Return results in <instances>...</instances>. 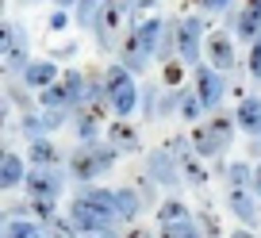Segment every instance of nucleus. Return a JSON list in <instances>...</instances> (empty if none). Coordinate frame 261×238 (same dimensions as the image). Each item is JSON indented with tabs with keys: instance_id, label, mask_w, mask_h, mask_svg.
I'll return each instance as SVG.
<instances>
[{
	"instance_id": "1",
	"label": "nucleus",
	"mask_w": 261,
	"mask_h": 238,
	"mask_svg": "<svg viewBox=\"0 0 261 238\" xmlns=\"http://www.w3.org/2000/svg\"><path fill=\"white\" fill-rule=\"evenodd\" d=\"M115 162H119V150L112 142H104V139L100 142H77L65 154V177H73L77 184H92L96 177L112 173Z\"/></svg>"
},
{
	"instance_id": "2",
	"label": "nucleus",
	"mask_w": 261,
	"mask_h": 238,
	"mask_svg": "<svg viewBox=\"0 0 261 238\" xmlns=\"http://www.w3.org/2000/svg\"><path fill=\"white\" fill-rule=\"evenodd\" d=\"M234 112H212L207 119H200V123L192 127V150L196 157H204V162H215V157H223L230 150V142H234Z\"/></svg>"
},
{
	"instance_id": "3",
	"label": "nucleus",
	"mask_w": 261,
	"mask_h": 238,
	"mask_svg": "<svg viewBox=\"0 0 261 238\" xmlns=\"http://www.w3.org/2000/svg\"><path fill=\"white\" fill-rule=\"evenodd\" d=\"M104 96H108V112L115 119H130L139 112V81H135V73H127L119 62H112L104 69Z\"/></svg>"
},
{
	"instance_id": "4",
	"label": "nucleus",
	"mask_w": 261,
	"mask_h": 238,
	"mask_svg": "<svg viewBox=\"0 0 261 238\" xmlns=\"http://www.w3.org/2000/svg\"><path fill=\"white\" fill-rule=\"evenodd\" d=\"M204 39H207L204 16H180L177 19V58L185 66H200L204 62Z\"/></svg>"
},
{
	"instance_id": "5",
	"label": "nucleus",
	"mask_w": 261,
	"mask_h": 238,
	"mask_svg": "<svg viewBox=\"0 0 261 238\" xmlns=\"http://www.w3.org/2000/svg\"><path fill=\"white\" fill-rule=\"evenodd\" d=\"M123 31H127V12H123L115 0H104L100 12H96V23H92V39H96V46L104 50V54H115Z\"/></svg>"
},
{
	"instance_id": "6",
	"label": "nucleus",
	"mask_w": 261,
	"mask_h": 238,
	"mask_svg": "<svg viewBox=\"0 0 261 238\" xmlns=\"http://www.w3.org/2000/svg\"><path fill=\"white\" fill-rule=\"evenodd\" d=\"M227 73H219V69H212L207 62H200V66H192V92L200 96V104H204V112H219L223 96H227Z\"/></svg>"
},
{
	"instance_id": "7",
	"label": "nucleus",
	"mask_w": 261,
	"mask_h": 238,
	"mask_svg": "<svg viewBox=\"0 0 261 238\" xmlns=\"http://www.w3.org/2000/svg\"><path fill=\"white\" fill-rule=\"evenodd\" d=\"M142 173H146L150 181L158 184V189H165V192H180V165H177V157L169 154L165 146H154V150H146V165H142Z\"/></svg>"
},
{
	"instance_id": "8",
	"label": "nucleus",
	"mask_w": 261,
	"mask_h": 238,
	"mask_svg": "<svg viewBox=\"0 0 261 238\" xmlns=\"http://www.w3.org/2000/svg\"><path fill=\"white\" fill-rule=\"evenodd\" d=\"M204 62L212 69H219V73H234V69H238V46H234V35H230L227 27L207 31V39H204Z\"/></svg>"
},
{
	"instance_id": "9",
	"label": "nucleus",
	"mask_w": 261,
	"mask_h": 238,
	"mask_svg": "<svg viewBox=\"0 0 261 238\" xmlns=\"http://www.w3.org/2000/svg\"><path fill=\"white\" fill-rule=\"evenodd\" d=\"M23 192H27V200H50V204H58L62 192H65V173L62 169H35V165H27Z\"/></svg>"
},
{
	"instance_id": "10",
	"label": "nucleus",
	"mask_w": 261,
	"mask_h": 238,
	"mask_svg": "<svg viewBox=\"0 0 261 238\" xmlns=\"http://www.w3.org/2000/svg\"><path fill=\"white\" fill-rule=\"evenodd\" d=\"M65 215H69V223H73L81 234H104V230H112V227H119V223L112 219L108 211H100V207H92L89 200H81V196H73L69 200V207H65Z\"/></svg>"
},
{
	"instance_id": "11",
	"label": "nucleus",
	"mask_w": 261,
	"mask_h": 238,
	"mask_svg": "<svg viewBox=\"0 0 261 238\" xmlns=\"http://www.w3.org/2000/svg\"><path fill=\"white\" fill-rule=\"evenodd\" d=\"M227 31L234 35L238 42L250 46V42L261 35V0H242L238 8H230L227 12Z\"/></svg>"
},
{
	"instance_id": "12",
	"label": "nucleus",
	"mask_w": 261,
	"mask_h": 238,
	"mask_svg": "<svg viewBox=\"0 0 261 238\" xmlns=\"http://www.w3.org/2000/svg\"><path fill=\"white\" fill-rule=\"evenodd\" d=\"M227 211L234 215L238 227H250V230H257V227H261V200L253 196L250 189H234V192H227Z\"/></svg>"
},
{
	"instance_id": "13",
	"label": "nucleus",
	"mask_w": 261,
	"mask_h": 238,
	"mask_svg": "<svg viewBox=\"0 0 261 238\" xmlns=\"http://www.w3.org/2000/svg\"><path fill=\"white\" fill-rule=\"evenodd\" d=\"M104 142H112L115 150L123 154H142V131L130 119H112V123L104 127Z\"/></svg>"
},
{
	"instance_id": "14",
	"label": "nucleus",
	"mask_w": 261,
	"mask_h": 238,
	"mask_svg": "<svg viewBox=\"0 0 261 238\" xmlns=\"http://www.w3.org/2000/svg\"><path fill=\"white\" fill-rule=\"evenodd\" d=\"M58 77H62V69H58L54 58H31L27 69H23V77H19V85L31 89V92H42V89H50Z\"/></svg>"
},
{
	"instance_id": "15",
	"label": "nucleus",
	"mask_w": 261,
	"mask_h": 238,
	"mask_svg": "<svg viewBox=\"0 0 261 238\" xmlns=\"http://www.w3.org/2000/svg\"><path fill=\"white\" fill-rule=\"evenodd\" d=\"M115 62H119V66L127 69V73H135V77H142V73H146L150 58L142 54V46H139V39H135V31H123L119 46H115Z\"/></svg>"
},
{
	"instance_id": "16",
	"label": "nucleus",
	"mask_w": 261,
	"mask_h": 238,
	"mask_svg": "<svg viewBox=\"0 0 261 238\" xmlns=\"http://www.w3.org/2000/svg\"><path fill=\"white\" fill-rule=\"evenodd\" d=\"M142 211H146V204H142V196L135 192V184H119V189H115V223H119V227H135Z\"/></svg>"
},
{
	"instance_id": "17",
	"label": "nucleus",
	"mask_w": 261,
	"mask_h": 238,
	"mask_svg": "<svg viewBox=\"0 0 261 238\" xmlns=\"http://www.w3.org/2000/svg\"><path fill=\"white\" fill-rule=\"evenodd\" d=\"M65 154L58 142L50 139H31L27 142V165H35V169H62Z\"/></svg>"
},
{
	"instance_id": "18",
	"label": "nucleus",
	"mask_w": 261,
	"mask_h": 238,
	"mask_svg": "<svg viewBox=\"0 0 261 238\" xmlns=\"http://www.w3.org/2000/svg\"><path fill=\"white\" fill-rule=\"evenodd\" d=\"M27 177V162L16 154V150L8 146H0V192H8V189H19Z\"/></svg>"
},
{
	"instance_id": "19",
	"label": "nucleus",
	"mask_w": 261,
	"mask_h": 238,
	"mask_svg": "<svg viewBox=\"0 0 261 238\" xmlns=\"http://www.w3.org/2000/svg\"><path fill=\"white\" fill-rule=\"evenodd\" d=\"M234 127L242 135H250V139L261 135V96H246L234 104Z\"/></svg>"
},
{
	"instance_id": "20",
	"label": "nucleus",
	"mask_w": 261,
	"mask_h": 238,
	"mask_svg": "<svg viewBox=\"0 0 261 238\" xmlns=\"http://www.w3.org/2000/svg\"><path fill=\"white\" fill-rule=\"evenodd\" d=\"M69 123H73V131H77V142H100L104 139V119L92 115V112H73Z\"/></svg>"
},
{
	"instance_id": "21",
	"label": "nucleus",
	"mask_w": 261,
	"mask_h": 238,
	"mask_svg": "<svg viewBox=\"0 0 261 238\" xmlns=\"http://www.w3.org/2000/svg\"><path fill=\"white\" fill-rule=\"evenodd\" d=\"M180 181L204 192V189H207V181H212V173H207V162H204V157H196V154H188L185 162H180Z\"/></svg>"
},
{
	"instance_id": "22",
	"label": "nucleus",
	"mask_w": 261,
	"mask_h": 238,
	"mask_svg": "<svg viewBox=\"0 0 261 238\" xmlns=\"http://www.w3.org/2000/svg\"><path fill=\"white\" fill-rule=\"evenodd\" d=\"M154 215H158V227H165V223H177V219H188V204L180 200V192H169V196L162 200V204L154 207Z\"/></svg>"
},
{
	"instance_id": "23",
	"label": "nucleus",
	"mask_w": 261,
	"mask_h": 238,
	"mask_svg": "<svg viewBox=\"0 0 261 238\" xmlns=\"http://www.w3.org/2000/svg\"><path fill=\"white\" fill-rule=\"evenodd\" d=\"M177 115L185 123H192V127L204 119V104H200V96L192 92V85H185V89L177 92Z\"/></svg>"
},
{
	"instance_id": "24",
	"label": "nucleus",
	"mask_w": 261,
	"mask_h": 238,
	"mask_svg": "<svg viewBox=\"0 0 261 238\" xmlns=\"http://www.w3.org/2000/svg\"><path fill=\"white\" fill-rule=\"evenodd\" d=\"M62 89H65V96H69V108H81V100H85V69H62Z\"/></svg>"
},
{
	"instance_id": "25",
	"label": "nucleus",
	"mask_w": 261,
	"mask_h": 238,
	"mask_svg": "<svg viewBox=\"0 0 261 238\" xmlns=\"http://www.w3.org/2000/svg\"><path fill=\"white\" fill-rule=\"evenodd\" d=\"M223 181H227V192H234V189H250V181H253V165L250 162H230L227 169L219 173Z\"/></svg>"
},
{
	"instance_id": "26",
	"label": "nucleus",
	"mask_w": 261,
	"mask_h": 238,
	"mask_svg": "<svg viewBox=\"0 0 261 238\" xmlns=\"http://www.w3.org/2000/svg\"><path fill=\"white\" fill-rule=\"evenodd\" d=\"M158 96H162L158 81L139 85V112H142V119H146V123H158Z\"/></svg>"
},
{
	"instance_id": "27",
	"label": "nucleus",
	"mask_w": 261,
	"mask_h": 238,
	"mask_svg": "<svg viewBox=\"0 0 261 238\" xmlns=\"http://www.w3.org/2000/svg\"><path fill=\"white\" fill-rule=\"evenodd\" d=\"M169 58H177V16H165V31H162V42H158V54L154 62H169Z\"/></svg>"
},
{
	"instance_id": "28",
	"label": "nucleus",
	"mask_w": 261,
	"mask_h": 238,
	"mask_svg": "<svg viewBox=\"0 0 261 238\" xmlns=\"http://www.w3.org/2000/svg\"><path fill=\"white\" fill-rule=\"evenodd\" d=\"M27 31L19 35V42H16V50H12L8 58H4V77H23V69H27Z\"/></svg>"
},
{
	"instance_id": "29",
	"label": "nucleus",
	"mask_w": 261,
	"mask_h": 238,
	"mask_svg": "<svg viewBox=\"0 0 261 238\" xmlns=\"http://www.w3.org/2000/svg\"><path fill=\"white\" fill-rule=\"evenodd\" d=\"M39 108H46V112H73V108H69V96H65V89H62V81H54L50 89L39 92Z\"/></svg>"
},
{
	"instance_id": "30",
	"label": "nucleus",
	"mask_w": 261,
	"mask_h": 238,
	"mask_svg": "<svg viewBox=\"0 0 261 238\" xmlns=\"http://www.w3.org/2000/svg\"><path fill=\"white\" fill-rule=\"evenodd\" d=\"M185 81H188V66L180 58H169L162 66V89H185Z\"/></svg>"
},
{
	"instance_id": "31",
	"label": "nucleus",
	"mask_w": 261,
	"mask_h": 238,
	"mask_svg": "<svg viewBox=\"0 0 261 238\" xmlns=\"http://www.w3.org/2000/svg\"><path fill=\"white\" fill-rule=\"evenodd\" d=\"M196 223H200V238H227V230H223L219 223V211L215 207H200V215H196Z\"/></svg>"
},
{
	"instance_id": "32",
	"label": "nucleus",
	"mask_w": 261,
	"mask_h": 238,
	"mask_svg": "<svg viewBox=\"0 0 261 238\" xmlns=\"http://www.w3.org/2000/svg\"><path fill=\"white\" fill-rule=\"evenodd\" d=\"M158 238H200V223L192 215L177 219V223H165V227H158Z\"/></svg>"
},
{
	"instance_id": "33",
	"label": "nucleus",
	"mask_w": 261,
	"mask_h": 238,
	"mask_svg": "<svg viewBox=\"0 0 261 238\" xmlns=\"http://www.w3.org/2000/svg\"><path fill=\"white\" fill-rule=\"evenodd\" d=\"M42 234H46V238H81V230H77L73 223H69V215H62V211H58L54 219H46V223H42Z\"/></svg>"
},
{
	"instance_id": "34",
	"label": "nucleus",
	"mask_w": 261,
	"mask_h": 238,
	"mask_svg": "<svg viewBox=\"0 0 261 238\" xmlns=\"http://www.w3.org/2000/svg\"><path fill=\"white\" fill-rule=\"evenodd\" d=\"M100 4H104V0H77V8H73V23H77V27H85V31H92Z\"/></svg>"
},
{
	"instance_id": "35",
	"label": "nucleus",
	"mask_w": 261,
	"mask_h": 238,
	"mask_svg": "<svg viewBox=\"0 0 261 238\" xmlns=\"http://www.w3.org/2000/svg\"><path fill=\"white\" fill-rule=\"evenodd\" d=\"M19 35H23V27H19V23H8V19H0V58H8L12 50H16Z\"/></svg>"
},
{
	"instance_id": "36",
	"label": "nucleus",
	"mask_w": 261,
	"mask_h": 238,
	"mask_svg": "<svg viewBox=\"0 0 261 238\" xmlns=\"http://www.w3.org/2000/svg\"><path fill=\"white\" fill-rule=\"evenodd\" d=\"M4 92H8V100L19 108V112H35V108H39V100H31V89H23V85H16V81H12Z\"/></svg>"
},
{
	"instance_id": "37",
	"label": "nucleus",
	"mask_w": 261,
	"mask_h": 238,
	"mask_svg": "<svg viewBox=\"0 0 261 238\" xmlns=\"http://www.w3.org/2000/svg\"><path fill=\"white\" fill-rule=\"evenodd\" d=\"M162 146H165V150H169V154H173V157H177V165H180V162H185V157H188V154H196V150H192V139H188V135H169V139H165V142H162Z\"/></svg>"
},
{
	"instance_id": "38",
	"label": "nucleus",
	"mask_w": 261,
	"mask_h": 238,
	"mask_svg": "<svg viewBox=\"0 0 261 238\" xmlns=\"http://www.w3.org/2000/svg\"><path fill=\"white\" fill-rule=\"evenodd\" d=\"M135 192L142 196V204H146V207H158V204H162V200H158V184L150 181L146 173H139V177H135Z\"/></svg>"
},
{
	"instance_id": "39",
	"label": "nucleus",
	"mask_w": 261,
	"mask_h": 238,
	"mask_svg": "<svg viewBox=\"0 0 261 238\" xmlns=\"http://www.w3.org/2000/svg\"><path fill=\"white\" fill-rule=\"evenodd\" d=\"M177 92H180V89H162V96H158V119L177 115Z\"/></svg>"
},
{
	"instance_id": "40",
	"label": "nucleus",
	"mask_w": 261,
	"mask_h": 238,
	"mask_svg": "<svg viewBox=\"0 0 261 238\" xmlns=\"http://www.w3.org/2000/svg\"><path fill=\"white\" fill-rule=\"evenodd\" d=\"M246 69H250L253 85H261V35L250 42V62H246Z\"/></svg>"
},
{
	"instance_id": "41",
	"label": "nucleus",
	"mask_w": 261,
	"mask_h": 238,
	"mask_svg": "<svg viewBox=\"0 0 261 238\" xmlns=\"http://www.w3.org/2000/svg\"><path fill=\"white\" fill-rule=\"evenodd\" d=\"M69 23H73V16H69V12H62V8H54V16L46 19V27H50V31H65Z\"/></svg>"
},
{
	"instance_id": "42",
	"label": "nucleus",
	"mask_w": 261,
	"mask_h": 238,
	"mask_svg": "<svg viewBox=\"0 0 261 238\" xmlns=\"http://www.w3.org/2000/svg\"><path fill=\"white\" fill-rule=\"evenodd\" d=\"M196 8H204V12H230V8H234V0H196Z\"/></svg>"
},
{
	"instance_id": "43",
	"label": "nucleus",
	"mask_w": 261,
	"mask_h": 238,
	"mask_svg": "<svg viewBox=\"0 0 261 238\" xmlns=\"http://www.w3.org/2000/svg\"><path fill=\"white\" fill-rule=\"evenodd\" d=\"M77 50H81V46H77V42H62V46L54 50V62H69V58H73Z\"/></svg>"
},
{
	"instance_id": "44",
	"label": "nucleus",
	"mask_w": 261,
	"mask_h": 238,
	"mask_svg": "<svg viewBox=\"0 0 261 238\" xmlns=\"http://www.w3.org/2000/svg\"><path fill=\"white\" fill-rule=\"evenodd\" d=\"M8 112H12V100H8V92L0 89V131L8 127Z\"/></svg>"
},
{
	"instance_id": "45",
	"label": "nucleus",
	"mask_w": 261,
	"mask_h": 238,
	"mask_svg": "<svg viewBox=\"0 0 261 238\" xmlns=\"http://www.w3.org/2000/svg\"><path fill=\"white\" fill-rule=\"evenodd\" d=\"M123 238H158V230H146V227H127Z\"/></svg>"
},
{
	"instance_id": "46",
	"label": "nucleus",
	"mask_w": 261,
	"mask_h": 238,
	"mask_svg": "<svg viewBox=\"0 0 261 238\" xmlns=\"http://www.w3.org/2000/svg\"><path fill=\"white\" fill-rule=\"evenodd\" d=\"M250 192L261 200V162H253V181H250Z\"/></svg>"
},
{
	"instance_id": "47",
	"label": "nucleus",
	"mask_w": 261,
	"mask_h": 238,
	"mask_svg": "<svg viewBox=\"0 0 261 238\" xmlns=\"http://www.w3.org/2000/svg\"><path fill=\"white\" fill-rule=\"evenodd\" d=\"M227 238H261V234H257V230H250V227H234Z\"/></svg>"
},
{
	"instance_id": "48",
	"label": "nucleus",
	"mask_w": 261,
	"mask_h": 238,
	"mask_svg": "<svg viewBox=\"0 0 261 238\" xmlns=\"http://www.w3.org/2000/svg\"><path fill=\"white\" fill-rule=\"evenodd\" d=\"M250 157H253V162H261V135H257V139H250Z\"/></svg>"
},
{
	"instance_id": "49",
	"label": "nucleus",
	"mask_w": 261,
	"mask_h": 238,
	"mask_svg": "<svg viewBox=\"0 0 261 238\" xmlns=\"http://www.w3.org/2000/svg\"><path fill=\"white\" fill-rule=\"evenodd\" d=\"M54 8H62V12H73V8H77V0H54Z\"/></svg>"
},
{
	"instance_id": "50",
	"label": "nucleus",
	"mask_w": 261,
	"mask_h": 238,
	"mask_svg": "<svg viewBox=\"0 0 261 238\" xmlns=\"http://www.w3.org/2000/svg\"><path fill=\"white\" fill-rule=\"evenodd\" d=\"M96 238H123V230H119V227H112V230H104V234H96Z\"/></svg>"
},
{
	"instance_id": "51",
	"label": "nucleus",
	"mask_w": 261,
	"mask_h": 238,
	"mask_svg": "<svg viewBox=\"0 0 261 238\" xmlns=\"http://www.w3.org/2000/svg\"><path fill=\"white\" fill-rule=\"evenodd\" d=\"M115 4H119L123 12H130V8H135V0H115Z\"/></svg>"
},
{
	"instance_id": "52",
	"label": "nucleus",
	"mask_w": 261,
	"mask_h": 238,
	"mask_svg": "<svg viewBox=\"0 0 261 238\" xmlns=\"http://www.w3.org/2000/svg\"><path fill=\"white\" fill-rule=\"evenodd\" d=\"M0 19H4V0H0Z\"/></svg>"
},
{
	"instance_id": "53",
	"label": "nucleus",
	"mask_w": 261,
	"mask_h": 238,
	"mask_svg": "<svg viewBox=\"0 0 261 238\" xmlns=\"http://www.w3.org/2000/svg\"><path fill=\"white\" fill-rule=\"evenodd\" d=\"M19 4H39V0H19Z\"/></svg>"
},
{
	"instance_id": "54",
	"label": "nucleus",
	"mask_w": 261,
	"mask_h": 238,
	"mask_svg": "<svg viewBox=\"0 0 261 238\" xmlns=\"http://www.w3.org/2000/svg\"><path fill=\"white\" fill-rule=\"evenodd\" d=\"M81 238H96V234H81Z\"/></svg>"
}]
</instances>
